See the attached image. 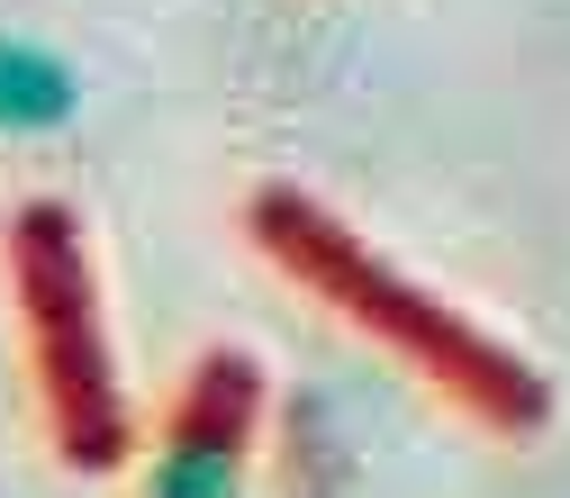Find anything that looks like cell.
Returning <instances> with one entry per match:
<instances>
[{
	"mask_svg": "<svg viewBox=\"0 0 570 498\" xmlns=\"http://www.w3.org/2000/svg\"><path fill=\"white\" fill-rule=\"evenodd\" d=\"M82 109V82L55 46H28V37H0V127L10 136H46Z\"/></svg>",
	"mask_w": 570,
	"mask_h": 498,
	"instance_id": "cell-1",
	"label": "cell"
},
{
	"mask_svg": "<svg viewBox=\"0 0 570 498\" xmlns=\"http://www.w3.org/2000/svg\"><path fill=\"white\" fill-rule=\"evenodd\" d=\"M155 498H236V453H227V445H208V436L173 445L164 471H155Z\"/></svg>",
	"mask_w": 570,
	"mask_h": 498,
	"instance_id": "cell-2",
	"label": "cell"
}]
</instances>
